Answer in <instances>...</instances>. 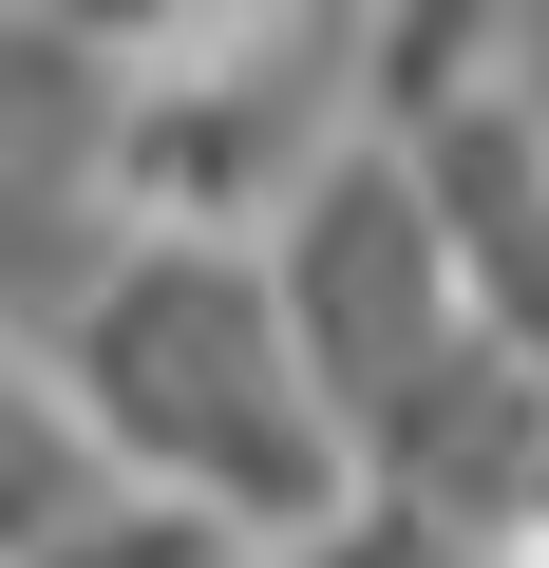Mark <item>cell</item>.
I'll use <instances>...</instances> for the list:
<instances>
[{
    "instance_id": "3",
    "label": "cell",
    "mask_w": 549,
    "mask_h": 568,
    "mask_svg": "<svg viewBox=\"0 0 549 568\" xmlns=\"http://www.w3.org/2000/svg\"><path fill=\"white\" fill-rule=\"evenodd\" d=\"M95 511H114V455H95V417L58 398V361H20V342H0V568L77 549Z\"/></svg>"
},
{
    "instance_id": "4",
    "label": "cell",
    "mask_w": 549,
    "mask_h": 568,
    "mask_svg": "<svg viewBox=\"0 0 549 568\" xmlns=\"http://www.w3.org/2000/svg\"><path fill=\"white\" fill-rule=\"evenodd\" d=\"M39 568H265L246 530H209V511H171V493H114L77 549H39Z\"/></svg>"
},
{
    "instance_id": "2",
    "label": "cell",
    "mask_w": 549,
    "mask_h": 568,
    "mask_svg": "<svg viewBox=\"0 0 549 568\" xmlns=\"http://www.w3.org/2000/svg\"><path fill=\"white\" fill-rule=\"evenodd\" d=\"M265 304H285V342H304V379H323V417H342V455L474 342V304H455V246H436V190H417V152H342L285 227H265Z\"/></svg>"
},
{
    "instance_id": "1",
    "label": "cell",
    "mask_w": 549,
    "mask_h": 568,
    "mask_svg": "<svg viewBox=\"0 0 549 568\" xmlns=\"http://www.w3.org/2000/svg\"><path fill=\"white\" fill-rule=\"evenodd\" d=\"M58 398L95 417L114 493H171L246 549H323L360 511V455H342L285 304H265V246H133L58 323Z\"/></svg>"
}]
</instances>
